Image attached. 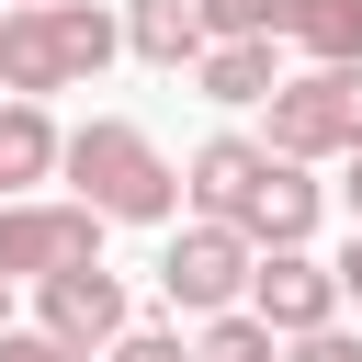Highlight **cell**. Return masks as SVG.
I'll use <instances>...</instances> for the list:
<instances>
[{
  "instance_id": "6da1fadb",
  "label": "cell",
  "mask_w": 362,
  "mask_h": 362,
  "mask_svg": "<svg viewBox=\"0 0 362 362\" xmlns=\"http://www.w3.org/2000/svg\"><path fill=\"white\" fill-rule=\"evenodd\" d=\"M57 170H68V204H90L102 226H170L181 215V170L124 113H90L79 136H57Z\"/></svg>"
},
{
  "instance_id": "7a4b0ae2",
  "label": "cell",
  "mask_w": 362,
  "mask_h": 362,
  "mask_svg": "<svg viewBox=\"0 0 362 362\" xmlns=\"http://www.w3.org/2000/svg\"><path fill=\"white\" fill-rule=\"evenodd\" d=\"M124 57L113 11L102 0H57V11H0V102H45V90H79Z\"/></svg>"
},
{
  "instance_id": "3957f363",
  "label": "cell",
  "mask_w": 362,
  "mask_h": 362,
  "mask_svg": "<svg viewBox=\"0 0 362 362\" xmlns=\"http://www.w3.org/2000/svg\"><path fill=\"white\" fill-rule=\"evenodd\" d=\"M260 113H272V124H260V158H283V170L351 158V147H362V68H305V79H283Z\"/></svg>"
},
{
  "instance_id": "277c9868",
  "label": "cell",
  "mask_w": 362,
  "mask_h": 362,
  "mask_svg": "<svg viewBox=\"0 0 362 362\" xmlns=\"http://www.w3.org/2000/svg\"><path fill=\"white\" fill-rule=\"evenodd\" d=\"M249 260H260V249H249L238 226H204V215L170 226V249H158V294H170V317H226V305L249 294Z\"/></svg>"
},
{
  "instance_id": "5b68a950",
  "label": "cell",
  "mask_w": 362,
  "mask_h": 362,
  "mask_svg": "<svg viewBox=\"0 0 362 362\" xmlns=\"http://www.w3.org/2000/svg\"><path fill=\"white\" fill-rule=\"evenodd\" d=\"M34 328L57 339V351H79V362H102L136 317H124V283L102 272V260H79V272H45L34 283Z\"/></svg>"
},
{
  "instance_id": "8992f818",
  "label": "cell",
  "mask_w": 362,
  "mask_h": 362,
  "mask_svg": "<svg viewBox=\"0 0 362 362\" xmlns=\"http://www.w3.org/2000/svg\"><path fill=\"white\" fill-rule=\"evenodd\" d=\"M102 260V215L90 204H0V283H45Z\"/></svg>"
},
{
  "instance_id": "52a82bcc",
  "label": "cell",
  "mask_w": 362,
  "mask_h": 362,
  "mask_svg": "<svg viewBox=\"0 0 362 362\" xmlns=\"http://www.w3.org/2000/svg\"><path fill=\"white\" fill-rule=\"evenodd\" d=\"M238 317H260L272 339H305V328H339V283H328V260H305V249H260Z\"/></svg>"
},
{
  "instance_id": "ba28073f",
  "label": "cell",
  "mask_w": 362,
  "mask_h": 362,
  "mask_svg": "<svg viewBox=\"0 0 362 362\" xmlns=\"http://www.w3.org/2000/svg\"><path fill=\"white\" fill-rule=\"evenodd\" d=\"M317 204H328V192H317L305 170H283V158H260V181L238 192V215H226V226H238L249 249H305V238H317Z\"/></svg>"
},
{
  "instance_id": "9c48e42d",
  "label": "cell",
  "mask_w": 362,
  "mask_h": 362,
  "mask_svg": "<svg viewBox=\"0 0 362 362\" xmlns=\"http://www.w3.org/2000/svg\"><path fill=\"white\" fill-rule=\"evenodd\" d=\"M249 181H260V136H204V147L181 158V204H192L204 226H226Z\"/></svg>"
},
{
  "instance_id": "30bf717a",
  "label": "cell",
  "mask_w": 362,
  "mask_h": 362,
  "mask_svg": "<svg viewBox=\"0 0 362 362\" xmlns=\"http://www.w3.org/2000/svg\"><path fill=\"white\" fill-rule=\"evenodd\" d=\"M113 34H124V57H147V68H192V57H204L192 0H124V11H113Z\"/></svg>"
},
{
  "instance_id": "8fae6325",
  "label": "cell",
  "mask_w": 362,
  "mask_h": 362,
  "mask_svg": "<svg viewBox=\"0 0 362 362\" xmlns=\"http://www.w3.org/2000/svg\"><path fill=\"white\" fill-rule=\"evenodd\" d=\"M45 170H57V113L45 102H0V204H34Z\"/></svg>"
},
{
  "instance_id": "7c38bea8",
  "label": "cell",
  "mask_w": 362,
  "mask_h": 362,
  "mask_svg": "<svg viewBox=\"0 0 362 362\" xmlns=\"http://www.w3.org/2000/svg\"><path fill=\"white\" fill-rule=\"evenodd\" d=\"M192 90H204V102H272V90H283V57H272V45H204V57H192Z\"/></svg>"
},
{
  "instance_id": "4fadbf2b",
  "label": "cell",
  "mask_w": 362,
  "mask_h": 362,
  "mask_svg": "<svg viewBox=\"0 0 362 362\" xmlns=\"http://www.w3.org/2000/svg\"><path fill=\"white\" fill-rule=\"evenodd\" d=\"M283 45H305V68H362V0H294Z\"/></svg>"
},
{
  "instance_id": "5bb4252c",
  "label": "cell",
  "mask_w": 362,
  "mask_h": 362,
  "mask_svg": "<svg viewBox=\"0 0 362 362\" xmlns=\"http://www.w3.org/2000/svg\"><path fill=\"white\" fill-rule=\"evenodd\" d=\"M204 45H283L294 34V0H192Z\"/></svg>"
},
{
  "instance_id": "9a60e30c",
  "label": "cell",
  "mask_w": 362,
  "mask_h": 362,
  "mask_svg": "<svg viewBox=\"0 0 362 362\" xmlns=\"http://www.w3.org/2000/svg\"><path fill=\"white\" fill-rule=\"evenodd\" d=\"M192 362H283V339H272L260 317H238V305H226V317H204V339H192Z\"/></svg>"
},
{
  "instance_id": "2e32d148",
  "label": "cell",
  "mask_w": 362,
  "mask_h": 362,
  "mask_svg": "<svg viewBox=\"0 0 362 362\" xmlns=\"http://www.w3.org/2000/svg\"><path fill=\"white\" fill-rule=\"evenodd\" d=\"M102 362H192V351H181V328H124Z\"/></svg>"
},
{
  "instance_id": "e0dca14e",
  "label": "cell",
  "mask_w": 362,
  "mask_h": 362,
  "mask_svg": "<svg viewBox=\"0 0 362 362\" xmlns=\"http://www.w3.org/2000/svg\"><path fill=\"white\" fill-rule=\"evenodd\" d=\"M283 362H362V339L351 328H305V339H283Z\"/></svg>"
},
{
  "instance_id": "ac0fdd59",
  "label": "cell",
  "mask_w": 362,
  "mask_h": 362,
  "mask_svg": "<svg viewBox=\"0 0 362 362\" xmlns=\"http://www.w3.org/2000/svg\"><path fill=\"white\" fill-rule=\"evenodd\" d=\"M0 362H79V351H57L45 328H0Z\"/></svg>"
},
{
  "instance_id": "d6986e66",
  "label": "cell",
  "mask_w": 362,
  "mask_h": 362,
  "mask_svg": "<svg viewBox=\"0 0 362 362\" xmlns=\"http://www.w3.org/2000/svg\"><path fill=\"white\" fill-rule=\"evenodd\" d=\"M328 283H339V305H351V294H362V226H351V249H339V260H328Z\"/></svg>"
},
{
  "instance_id": "ffe728a7",
  "label": "cell",
  "mask_w": 362,
  "mask_h": 362,
  "mask_svg": "<svg viewBox=\"0 0 362 362\" xmlns=\"http://www.w3.org/2000/svg\"><path fill=\"white\" fill-rule=\"evenodd\" d=\"M339 204H351V226H362V147L339 158Z\"/></svg>"
},
{
  "instance_id": "44dd1931",
  "label": "cell",
  "mask_w": 362,
  "mask_h": 362,
  "mask_svg": "<svg viewBox=\"0 0 362 362\" xmlns=\"http://www.w3.org/2000/svg\"><path fill=\"white\" fill-rule=\"evenodd\" d=\"M0 11H57V0H0Z\"/></svg>"
},
{
  "instance_id": "7402d4cb",
  "label": "cell",
  "mask_w": 362,
  "mask_h": 362,
  "mask_svg": "<svg viewBox=\"0 0 362 362\" xmlns=\"http://www.w3.org/2000/svg\"><path fill=\"white\" fill-rule=\"evenodd\" d=\"M0 328H11V283H0Z\"/></svg>"
}]
</instances>
